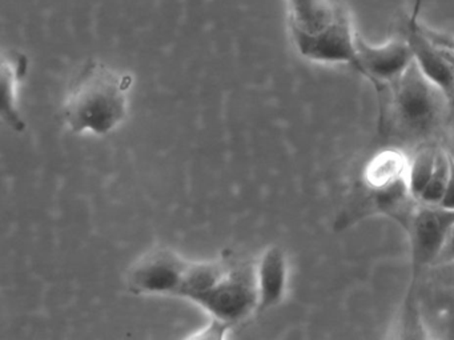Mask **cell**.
<instances>
[{"mask_svg": "<svg viewBox=\"0 0 454 340\" xmlns=\"http://www.w3.org/2000/svg\"><path fill=\"white\" fill-rule=\"evenodd\" d=\"M422 6H424V0H413V6H411V14L406 20L411 23L419 22V15H421Z\"/></svg>", "mask_w": 454, "mask_h": 340, "instance_id": "e0dca14e", "label": "cell"}, {"mask_svg": "<svg viewBox=\"0 0 454 340\" xmlns=\"http://www.w3.org/2000/svg\"><path fill=\"white\" fill-rule=\"evenodd\" d=\"M409 161L411 159L400 148L379 151L365 164L361 186L364 190L382 193L408 185Z\"/></svg>", "mask_w": 454, "mask_h": 340, "instance_id": "8fae6325", "label": "cell"}, {"mask_svg": "<svg viewBox=\"0 0 454 340\" xmlns=\"http://www.w3.org/2000/svg\"><path fill=\"white\" fill-rule=\"evenodd\" d=\"M449 99H450V105L454 107V91L451 92L450 97H449Z\"/></svg>", "mask_w": 454, "mask_h": 340, "instance_id": "ac0fdd59", "label": "cell"}, {"mask_svg": "<svg viewBox=\"0 0 454 340\" xmlns=\"http://www.w3.org/2000/svg\"><path fill=\"white\" fill-rule=\"evenodd\" d=\"M453 225L454 211L419 202L405 228L411 244V278L403 304V332L408 334L406 337H411V332L425 334L417 307V289L425 273L434 265L443 239Z\"/></svg>", "mask_w": 454, "mask_h": 340, "instance_id": "3957f363", "label": "cell"}, {"mask_svg": "<svg viewBox=\"0 0 454 340\" xmlns=\"http://www.w3.org/2000/svg\"><path fill=\"white\" fill-rule=\"evenodd\" d=\"M190 260L168 247H155L129 270L127 287L135 295L179 294Z\"/></svg>", "mask_w": 454, "mask_h": 340, "instance_id": "8992f818", "label": "cell"}, {"mask_svg": "<svg viewBox=\"0 0 454 340\" xmlns=\"http://www.w3.org/2000/svg\"><path fill=\"white\" fill-rule=\"evenodd\" d=\"M288 33L300 57L317 65H341L360 74L357 30L339 0H286Z\"/></svg>", "mask_w": 454, "mask_h": 340, "instance_id": "6da1fadb", "label": "cell"}, {"mask_svg": "<svg viewBox=\"0 0 454 340\" xmlns=\"http://www.w3.org/2000/svg\"><path fill=\"white\" fill-rule=\"evenodd\" d=\"M357 58L360 75L373 86L379 97V108L387 87L397 81L413 63V54L405 36L392 39L384 44H372L357 34Z\"/></svg>", "mask_w": 454, "mask_h": 340, "instance_id": "ba28073f", "label": "cell"}, {"mask_svg": "<svg viewBox=\"0 0 454 340\" xmlns=\"http://www.w3.org/2000/svg\"><path fill=\"white\" fill-rule=\"evenodd\" d=\"M438 150L435 146H422L409 161L408 185L411 196L419 202L437 163Z\"/></svg>", "mask_w": 454, "mask_h": 340, "instance_id": "4fadbf2b", "label": "cell"}, {"mask_svg": "<svg viewBox=\"0 0 454 340\" xmlns=\"http://www.w3.org/2000/svg\"><path fill=\"white\" fill-rule=\"evenodd\" d=\"M27 70V60L23 55H4L2 63V83H4V115L10 126L17 131H23V123L18 114V92L20 84Z\"/></svg>", "mask_w": 454, "mask_h": 340, "instance_id": "7c38bea8", "label": "cell"}, {"mask_svg": "<svg viewBox=\"0 0 454 340\" xmlns=\"http://www.w3.org/2000/svg\"><path fill=\"white\" fill-rule=\"evenodd\" d=\"M417 307L425 332L454 339V263L434 265L417 289Z\"/></svg>", "mask_w": 454, "mask_h": 340, "instance_id": "52a82bcc", "label": "cell"}, {"mask_svg": "<svg viewBox=\"0 0 454 340\" xmlns=\"http://www.w3.org/2000/svg\"><path fill=\"white\" fill-rule=\"evenodd\" d=\"M449 171H450V151L440 148L434 171H433L424 194L419 198V203L427 204V206H440L441 201L445 195L446 186H448Z\"/></svg>", "mask_w": 454, "mask_h": 340, "instance_id": "5bb4252c", "label": "cell"}, {"mask_svg": "<svg viewBox=\"0 0 454 340\" xmlns=\"http://www.w3.org/2000/svg\"><path fill=\"white\" fill-rule=\"evenodd\" d=\"M427 36H429L430 41L442 51V54L450 60L454 67V38L448 36V34L440 33V31L433 30V28H427L422 25Z\"/></svg>", "mask_w": 454, "mask_h": 340, "instance_id": "9a60e30c", "label": "cell"}, {"mask_svg": "<svg viewBox=\"0 0 454 340\" xmlns=\"http://www.w3.org/2000/svg\"><path fill=\"white\" fill-rule=\"evenodd\" d=\"M450 153H451V154H453V155H454V153H453V151H450Z\"/></svg>", "mask_w": 454, "mask_h": 340, "instance_id": "d6986e66", "label": "cell"}, {"mask_svg": "<svg viewBox=\"0 0 454 340\" xmlns=\"http://www.w3.org/2000/svg\"><path fill=\"white\" fill-rule=\"evenodd\" d=\"M192 302L206 310L212 320L230 328L241 323L257 311L254 265L225 257L222 273Z\"/></svg>", "mask_w": 454, "mask_h": 340, "instance_id": "5b68a950", "label": "cell"}, {"mask_svg": "<svg viewBox=\"0 0 454 340\" xmlns=\"http://www.w3.org/2000/svg\"><path fill=\"white\" fill-rule=\"evenodd\" d=\"M257 289V312L262 313L283 303L288 289L289 263L281 247L270 246L262 251L254 265Z\"/></svg>", "mask_w": 454, "mask_h": 340, "instance_id": "9c48e42d", "label": "cell"}, {"mask_svg": "<svg viewBox=\"0 0 454 340\" xmlns=\"http://www.w3.org/2000/svg\"><path fill=\"white\" fill-rule=\"evenodd\" d=\"M403 36L411 47L413 60L419 70L434 82L438 87L450 97L454 91V67L450 60L430 41L422 28V23H411L408 20L403 23Z\"/></svg>", "mask_w": 454, "mask_h": 340, "instance_id": "30bf717a", "label": "cell"}, {"mask_svg": "<svg viewBox=\"0 0 454 340\" xmlns=\"http://www.w3.org/2000/svg\"><path fill=\"white\" fill-rule=\"evenodd\" d=\"M440 207L454 211V155L451 153L448 186H446L445 195H443L442 201H441Z\"/></svg>", "mask_w": 454, "mask_h": 340, "instance_id": "2e32d148", "label": "cell"}, {"mask_svg": "<svg viewBox=\"0 0 454 340\" xmlns=\"http://www.w3.org/2000/svg\"><path fill=\"white\" fill-rule=\"evenodd\" d=\"M132 78L105 63H87L74 79L65 103L63 119L74 134L107 135L129 115Z\"/></svg>", "mask_w": 454, "mask_h": 340, "instance_id": "7a4b0ae2", "label": "cell"}, {"mask_svg": "<svg viewBox=\"0 0 454 340\" xmlns=\"http://www.w3.org/2000/svg\"><path fill=\"white\" fill-rule=\"evenodd\" d=\"M390 106L398 127L411 138L432 135L450 105L448 94L430 81L416 62L389 86Z\"/></svg>", "mask_w": 454, "mask_h": 340, "instance_id": "277c9868", "label": "cell"}]
</instances>
